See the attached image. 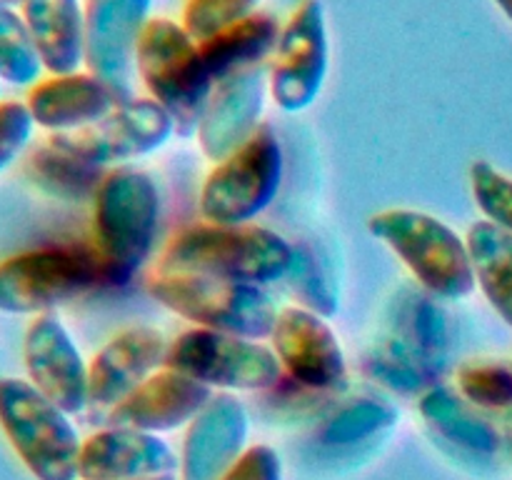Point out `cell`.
Here are the masks:
<instances>
[{
    "label": "cell",
    "mask_w": 512,
    "mask_h": 480,
    "mask_svg": "<svg viewBox=\"0 0 512 480\" xmlns=\"http://www.w3.org/2000/svg\"><path fill=\"white\" fill-rule=\"evenodd\" d=\"M128 280L95 245H40L0 260V313H53L90 290L113 288Z\"/></svg>",
    "instance_id": "obj_1"
},
{
    "label": "cell",
    "mask_w": 512,
    "mask_h": 480,
    "mask_svg": "<svg viewBox=\"0 0 512 480\" xmlns=\"http://www.w3.org/2000/svg\"><path fill=\"white\" fill-rule=\"evenodd\" d=\"M293 243L260 225L198 223L180 230L163 250L160 273H190L238 283L268 285L283 280Z\"/></svg>",
    "instance_id": "obj_2"
},
{
    "label": "cell",
    "mask_w": 512,
    "mask_h": 480,
    "mask_svg": "<svg viewBox=\"0 0 512 480\" xmlns=\"http://www.w3.org/2000/svg\"><path fill=\"white\" fill-rule=\"evenodd\" d=\"M368 230L438 300H463L478 285L468 243L435 215L410 208L380 210L368 220Z\"/></svg>",
    "instance_id": "obj_3"
},
{
    "label": "cell",
    "mask_w": 512,
    "mask_h": 480,
    "mask_svg": "<svg viewBox=\"0 0 512 480\" xmlns=\"http://www.w3.org/2000/svg\"><path fill=\"white\" fill-rule=\"evenodd\" d=\"M135 73L148 98L163 105L183 138L198 133L215 80L210 78L198 43L175 20L158 15L145 25L135 55Z\"/></svg>",
    "instance_id": "obj_4"
},
{
    "label": "cell",
    "mask_w": 512,
    "mask_h": 480,
    "mask_svg": "<svg viewBox=\"0 0 512 480\" xmlns=\"http://www.w3.org/2000/svg\"><path fill=\"white\" fill-rule=\"evenodd\" d=\"M0 430L35 480H80L73 420L28 378H0Z\"/></svg>",
    "instance_id": "obj_5"
},
{
    "label": "cell",
    "mask_w": 512,
    "mask_h": 480,
    "mask_svg": "<svg viewBox=\"0 0 512 480\" xmlns=\"http://www.w3.org/2000/svg\"><path fill=\"white\" fill-rule=\"evenodd\" d=\"M163 308L195 323L238 338L263 340L273 335L280 310L260 285L190 273H158L148 285Z\"/></svg>",
    "instance_id": "obj_6"
},
{
    "label": "cell",
    "mask_w": 512,
    "mask_h": 480,
    "mask_svg": "<svg viewBox=\"0 0 512 480\" xmlns=\"http://www.w3.org/2000/svg\"><path fill=\"white\" fill-rule=\"evenodd\" d=\"M160 225V193L148 173L113 168L93 198V245L128 278L153 253Z\"/></svg>",
    "instance_id": "obj_7"
},
{
    "label": "cell",
    "mask_w": 512,
    "mask_h": 480,
    "mask_svg": "<svg viewBox=\"0 0 512 480\" xmlns=\"http://www.w3.org/2000/svg\"><path fill=\"white\" fill-rule=\"evenodd\" d=\"M283 173V145L273 125L263 123L243 148L210 170L200 188V215L215 225L250 223L278 198Z\"/></svg>",
    "instance_id": "obj_8"
},
{
    "label": "cell",
    "mask_w": 512,
    "mask_h": 480,
    "mask_svg": "<svg viewBox=\"0 0 512 480\" xmlns=\"http://www.w3.org/2000/svg\"><path fill=\"white\" fill-rule=\"evenodd\" d=\"M165 365L190 375L210 390L258 393L273 390L283 380V365L273 348L260 340L205 328H193L170 340Z\"/></svg>",
    "instance_id": "obj_9"
},
{
    "label": "cell",
    "mask_w": 512,
    "mask_h": 480,
    "mask_svg": "<svg viewBox=\"0 0 512 480\" xmlns=\"http://www.w3.org/2000/svg\"><path fill=\"white\" fill-rule=\"evenodd\" d=\"M330 65L325 5L300 0L280 30L278 48L268 63L270 98L285 113H303L323 93Z\"/></svg>",
    "instance_id": "obj_10"
},
{
    "label": "cell",
    "mask_w": 512,
    "mask_h": 480,
    "mask_svg": "<svg viewBox=\"0 0 512 480\" xmlns=\"http://www.w3.org/2000/svg\"><path fill=\"white\" fill-rule=\"evenodd\" d=\"M175 120L153 98H128L108 118L73 133H50L48 140L65 153L95 165L113 168L155 153L173 138Z\"/></svg>",
    "instance_id": "obj_11"
},
{
    "label": "cell",
    "mask_w": 512,
    "mask_h": 480,
    "mask_svg": "<svg viewBox=\"0 0 512 480\" xmlns=\"http://www.w3.org/2000/svg\"><path fill=\"white\" fill-rule=\"evenodd\" d=\"M273 350L298 388L335 393L348 383V360L338 335L323 315L290 305L275 320Z\"/></svg>",
    "instance_id": "obj_12"
},
{
    "label": "cell",
    "mask_w": 512,
    "mask_h": 480,
    "mask_svg": "<svg viewBox=\"0 0 512 480\" xmlns=\"http://www.w3.org/2000/svg\"><path fill=\"white\" fill-rule=\"evenodd\" d=\"M85 70L133 98L135 55L153 0H85Z\"/></svg>",
    "instance_id": "obj_13"
},
{
    "label": "cell",
    "mask_w": 512,
    "mask_h": 480,
    "mask_svg": "<svg viewBox=\"0 0 512 480\" xmlns=\"http://www.w3.org/2000/svg\"><path fill=\"white\" fill-rule=\"evenodd\" d=\"M23 365L28 380L68 415L90 403V363L55 313L35 315L25 330Z\"/></svg>",
    "instance_id": "obj_14"
},
{
    "label": "cell",
    "mask_w": 512,
    "mask_h": 480,
    "mask_svg": "<svg viewBox=\"0 0 512 480\" xmlns=\"http://www.w3.org/2000/svg\"><path fill=\"white\" fill-rule=\"evenodd\" d=\"M268 95V65L220 80L195 133L205 158L218 165L243 148L263 125L260 118L265 113Z\"/></svg>",
    "instance_id": "obj_15"
},
{
    "label": "cell",
    "mask_w": 512,
    "mask_h": 480,
    "mask_svg": "<svg viewBox=\"0 0 512 480\" xmlns=\"http://www.w3.org/2000/svg\"><path fill=\"white\" fill-rule=\"evenodd\" d=\"M168 350L170 340L153 325H135L113 335L90 360L88 408L108 415L140 383L165 368Z\"/></svg>",
    "instance_id": "obj_16"
},
{
    "label": "cell",
    "mask_w": 512,
    "mask_h": 480,
    "mask_svg": "<svg viewBox=\"0 0 512 480\" xmlns=\"http://www.w3.org/2000/svg\"><path fill=\"white\" fill-rule=\"evenodd\" d=\"M250 415L233 395H213L190 420L180 453V480H220L248 450Z\"/></svg>",
    "instance_id": "obj_17"
},
{
    "label": "cell",
    "mask_w": 512,
    "mask_h": 480,
    "mask_svg": "<svg viewBox=\"0 0 512 480\" xmlns=\"http://www.w3.org/2000/svg\"><path fill=\"white\" fill-rule=\"evenodd\" d=\"M128 95L120 93L90 70L45 75L28 88V105L35 125L50 133H73L108 118Z\"/></svg>",
    "instance_id": "obj_18"
},
{
    "label": "cell",
    "mask_w": 512,
    "mask_h": 480,
    "mask_svg": "<svg viewBox=\"0 0 512 480\" xmlns=\"http://www.w3.org/2000/svg\"><path fill=\"white\" fill-rule=\"evenodd\" d=\"M180 460L160 435L133 428L98 430L80 448V480H153L173 478Z\"/></svg>",
    "instance_id": "obj_19"
},
{
    "label": "cell",
    "mask_w": 512,
    "mask_h": 480,
    "mask_svg": "<svg viewBox=\"0 0 512 480\" xmlns=\"http://www.w3.org/2000/svg\"><path fill=\"white\" fill-rule=\"evenodd\" d=\"M210 398L213 390L208 385L165 365L110 410L108 423L153 435L173 433L183 425H190V420L210 403Z\"/></svg>",
    "instance_id": "obj_20"
},
{
    "label": "cell",
    "mask_w": 512,
    "mask_h": 480,
    "mask_svg": "<svg viewBox=\"0 0 512 480\" xmlns=\"http://www.w3.org/2000/svg\"><path fill=\"white\" fill-rule=\"evenodd\" d=\"M20 13L45 73L65 75L85 68V10L80 0H28Z\"/></svg>",
    "instance_id": "obj_21"
},
{
    "label": "cell",
    "mask_w": 512,
    "mask_h": 480,
    "mask_svg": "<svg viewBox=\"0 0 512 480\" xmlns=\"http://www.w3.org/2000/svg\"><path fill=\"white\" fill-rule=\"evenodd\" d=\"M280 30H283V25L273 15L258 10V13L215 33L213 38L198 43L205 68H208L215 85L220 80L245 73V70L263 68L278 48Z\"/></svg>",
    "instance_id": "obj_22"
},
{
    "label": "cell",
    "mask_w": 512,
    "mask_h": 480,
    "mask_svg": "<svg viewBox=\"0 0 512 480\" xmlns=\"http://www.w3.org/2000/svg\"><path fill=\"white\" fill-rule=\"evenodd\" d=\"M418 410L438 438L463 453L490 458L500 450V433L475 405L448 385H433L418 400Z\"/></svg>",
    "instance_id": "obj_23"
},
{
    "label": "cell",
    "mask_w": 512,
    "mask_h": 480,
    "mask_svg": "<svg viewBox=\"0 0 512 480\" xmlns=\"http://www.w3.org/2000/svg\"><path fill=\"white\" fill-rule=\"evenodd\" d=\"M400 415L390 403L378 398H360L335 408L320 423L315 433V445L325 453H370L378 448L393 428Z\"/></svg>",
    "instance_id": "obj_24"
},
{
    "label": "cell",
    "mask_w": 512,
    "mask_h": 480,
    "mask_svg": "<svg viewBox=\"0 0 512 480\" xmlns=\"http://www.w3.org/2000/svg\"><path fill=\"white\" fill-rule=\"evenodd\" d=\"M405 343L413 345L440 373L448 368L455 343V328L448 310L425 290H405L393 303V330Z\"/></svg>",
    "instance_id": "obj_25"
},
{
    "label": "cell",
    "mask_w": 512,
    "mask_h": 480,
    "mask_svg": "<svg viewBox=\"0 0 512 480\" xmlns=\"http://www.w3.org/2000/svg\"><path fill=\"white\" fill-rule=\"evenodd\" d=\"M473 260L475 283L505 325L512 328V233L490 220L470 225L465 238Z\"/></svg>",
    "instance_id": "obj_26"
},
{
    "label": "cell",
    "mask_w": 512,
    "mask_h": 480,
    "mask_svg": "<svg viewBox=\"0 0 512 480\" xmlns=\"http://www.w3.org/2000/svg\"><path fill=\"white\" fill-rule=\"evenodd\" d=\"M363 368L370 380L388 388L398 395H423L433 385H438L440 373L425 355L410 343H405L400 335L388 333L375 340L373 348L365 353Z\"/></svg>",
    "instance_id": "obj_27"
},
{
    "label": "cell",
    "mask_w": 512,
    "mask_h": 480,
    "mask_svg": "<svg viewBox=\"0 0 512 480\" xmlns=\"http://www.w3.org/2000/svg\"><path fill=\"white\" fill-rule=\"evenodd\" d=\"M28 170L40 188L63 200L95 198L100 180L108 173V170L95 168V165L65 153L63 148L53 145L48 138L30 153Z\"/></svg>",
    "instance_id": "obj_28"
},
{
    "label": "cell",
    "mask_w": 512,
    "mask_h": 480,
    "mask_svg": "<svg viewBox=\"0 0 512 480\" xmlns=\"http://www.w3.org/2000/svg\"><path fill=\"white\" fill-rule=\"evenodd\" d=\"M285 285L290 295L300 303V308H308L323 318H333L340 308L338 283L333 273L320 258L318 248L310 245L308 240L293 243V260L285 273Z\"/></svg>",
    "instance_id": "obj_29"
},
{
    "label": "cell",
    "mask_w": 512,
    "mask_h": 480,
    "mask_svg": "<svg viewBox=\"0 0 512 480\" xmlns=\"http://www.w3.org/2000/svg\"><path fill=\"white\" fill-rule=\"evenodd\" d=\"M43 73L23 13L0 8V80L13 88H33Z\"/></svg>",
    "instance_id": "obj_30"
},
{
    "label": "cell",
    "mask_w": 512,
    "mask_h": 480,
    "mask_svg": "<svg viewBox=\"0 0 512 480\" xmlns=\"http://www.w3.org/2000/svg\"><path fill=\"white\" fill-rule=\"evenodd\" d=\"M458 393L478 410L512 408V365L495 358H473L458 368Z\"/></svg>",
    "instance_id": "obj_31"
},
{
    "label": "cell",
    "mask_w": 512,
    "mask_h": 480,
    "mask_svg": "<svg viewBox=\"0 0 512 480\" xmlns=\"http://www.w3.org/2000/svg\"><path fill=\"white\" fill-rule=\"evenodd\" d=\"M260 3L263 0H188L180 25L195 43H203L228 25L258 13Z\"/></svg>",
    "instance_id": "obj_32"
},
{
    "label": "cell",
    "mask_w": 512,
    "mask_h": 480,
    "mask_svg": "<svg viewBox=\"0 0 512 480\" xmlns=\"http://www.w3.org/2000/svg\"><path fill=\"white\" fill-rule=\"evenodd\" d=\"M470 188L485 218L512 233V178L488 160H475L470 168Z\"/></svg>",
    "instance_id": "obj_33"
},
{
    "label": "cell",
    "mask_w": 512,
    "mask_h": 480,
    "mask_svg": "<svg viewBox=\"0 0 512 480\" xmlns=\"http://www.w3.org/2000/svg\"><path fill=\"white\" fill-rule=\"evenodd\" d=\"M35 128L38 125H35L25 100L10 98L0 103V173L8 170L25 153Z\"/></svg>",
    "instance_id": "obj_34"
},
{
    "label": "cell",
    "mask_w": 512,
    "mask_h": 480,
    "mask_svg": "<svg viewBox=\"0 0 512 480\" xmlns=\"http://www.w3.org/2000/svg\"><path fill=\"white\" fill-rule=\"evenodd\" d=\"M220 480H283V458L273 445H248Z\"/></svg>",
    "instance_id": "obj_35"
},
{
    "label": "cell",
    "mask_w": 512,
    "mask_h": 480,
    "mask_svg": "<svg viewBox=\"0 0 512 480\" xmlns=\"http://www.w3.org/2000/svg\"><path fill=\"white\" fill-rule=\"evenodd\" d=\"M28 0H0V8H10V10H23Z\"/></svg>",
    "instance_id": "obj_36"
},
{
    "label": "cell",
    "mask_w": 512,
    "mask_h": 480,
    "mask_svg": "<svg viewBox=\"0 0 512 480\" xmlns=\"http://www.w3.org/2000/svg\"><path fill=\"white\" fill-rule=\"evenodd\" d=\"M495 5H498V8L503 10L505 18H508L510 23H512V0H495Z\"/></svg>",
    "instance_id": "obj_37"
},
{
    "label": "cell",
    "mask_w": 512,
    "mask_h": 480,
    "mask_svg": "<svg viewBox=\"0 0 512 480\" xmlns=\"http://www.w3.org/2000/svg\"><path fill=\"white\" fill-rule=\"evenodd\" d=\"M3 85L5 83H3V80H0V103H3Z\"/></svg>",
    "instance_id": "obj_38"
},
{
    "label": "cell",
    "mask_w": 512,
    "mask_h": 480,
    "mask_svg": "<svg viewBox=\"0 0 512 480\" xmlns=\"http://www.w3.org/2000/svg\"><path fill=\"white\" fill-rule=\"evenodd\" d=\"M153 480H173V478H153Z\"/></svg>",
    "instance_id": "obj_39"
}]
</instances>
